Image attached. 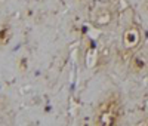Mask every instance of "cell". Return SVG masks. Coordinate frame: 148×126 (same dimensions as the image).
Masks as SVG:
<instances>
[{"label": "cell", "instance_id": "obj_1", "mask_svg": "<svg viewBox=\"0 0 148 126\" xmlns=\"http://www.w3.org/2000/svg\"><path fill=\"white\" fill-rule=\"evenodd\" d=\"M120 119V101L116 96H110L101 104L96 114V125L113 126Z\"/></svg>", "mask_w": 148, "mask_h": 126}, {"label": "cell", "instance_id": "obj_2", "mask_svg": "<svg viewBox=\"0 0 148 126\" xmlns=\"http://www.w3.org/2000/svg\"><path fill=\"white\" fill-rule=\"evenodd\" d=\"M141 40V33L136 27H129L123 34V43L126 48H135Z\"/></svg>", "mask_w": 148, "mask_h": 126}, {"label": "cell", "instance_id": "obj_3", "mask_svg": "<svg viewBox=\"0 0 148 126\" xmlns=\"http://www.w3.org/2000/svg\"><path fill=\"white\" fill-rule=\"evenodd\" d=\"M10 36H12V31L8 25L0 28V46H6L10 40Z\"/></svg>", "mask_w": 148, "mask_h": 126}]
</instances>
